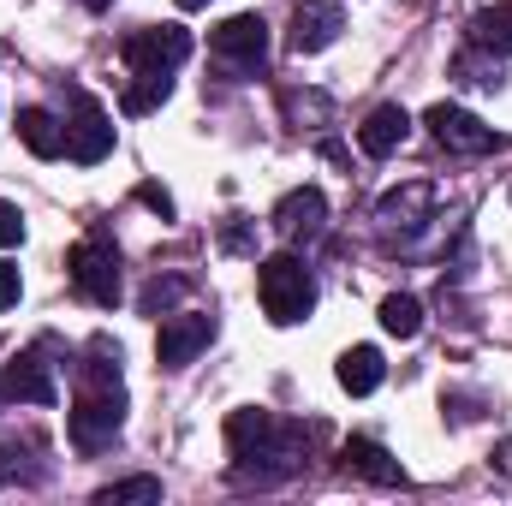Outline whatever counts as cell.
Returning <instances> with one entry per match:
<instances>
[{"instance_id":"ac0fdd59","label":"cell","mask_w":512,"mask_h":506,"mask_svg":"<svg viewBox=\"0 0 512 506\" xmlns=\"http://www.w3.org/2000/svg\"><path fill=\"white\" fill-rule=\"evenodd\" d=\"M471 42L483 48V54H512V6H483L477 18H471Z\"/></svg>"},{"instance_id":"7c38bea8","label":"cell","mask_w":512,"mask_h":506,"mask_svg":"<svg viewBox=\"0 0 512 506\" xmlns=\"http://www.w3.org/2000/svg\"><path fill=\"white\" fill-rule=\"evenodd\" d=\"M340 459H346L352 477H364V483H376V489H405V465L387 453L382 441H370V435H352V441L340 447Z\"/></svg>"},{"instance_id":"8992f818","label":"cell","mask_w":512,"mask_h":506,"mask_svg":"<svg viewBox=\"0 0 512 506\" xmlns=\"http://www.w3.org/2000/svg\"><path fill=\"white\" fill-rule=\"evenodd\" d=\"M209 48H215V60H221L227 72L251 78V72H262V66H268V24H262L256 12H239V18L215 24Z\"/></svg>"},{"instance_id":"52a82bcc","label":"cell","mask_w":512,"mask_h":506,"mask_svg":"<svg viewBox=\"0 0 512 506\" xmlns=\"http://www.w3.org/2000/svg\"><path fill=\"white\" fill-rule=\"evenodd\" d=\"M423 126L435 131V143L453 149V155H489V149L501 143L495 126H483L477 114H465V108H453V102H435V108L423 114Z\"/></svg>"},{"instance_id":"f1b7e54d","label":"cell","mask_w":512,"mask_h":506,"mask_svg":"<svg viewBox=\"0 0 512 506\" xmlns=\"http://www.w3.org/2000/svg\"><path fill=\"white\" fill-rule=\"evenodd\" d=\"M0 399H6V387H0Z\"/></svg>"},{"instance_id":"603a6c76","label":"cell","mask_w":512,"mask_h":506,"mask_svg":"<svg viewBox=\"0 0 512 506\" xmlns=\"http://www.w3.org/2000/svg\"><path fill=\"white\" fill-rule=\"evenodd\" d=\"M18 239H24V215H18V203L0 197V245H18Z\"/></svg>"},{"instance_id":"e0dca14e","label":"cell","mask_w":512,"mask_h":506,"mask_svg":"<svg viewBox=\"0 0 512 506\" xmlns=\"http://www.w3.org/2000/svg\"><path fill=\"white\" fill-rule=\"evenodd\" d=\"M334 376H340L346 393H358V399H364V393H376V387H382L387 364H382V352H376V346H352V352H340V370H334Z\"/></svg>"},{"instance_id":"4fadbf2b","label":"cell","mask_w":512,"mask_h":506,"mask_svg":"<svg viewBox=\"0 0 512 506\" xmlns=\"http://www.w3.org/2000/svg\"><path fill=\"white\" fill-rule=\"evenodd\" d=\"M0 387H6V399H18V405H54V399H60V387H54L48 364H42L36 352H18V358L0 370Z\"/></svg>"},{"instance_id":"9a60e30c","label":"cell","mask_w":512,"mask_h":506,"mask_svg":"<svg viewBox=\"0 0 512 506\" xmlns=\"http://www.w3.org/2000/svg\"><path fill=\"white\" fill-rule=\"evenodd\" d=\"M429 203H435V191L417 179V185H405V191H387L382 197V227H399V233H417L423 221H429Z\"/></svg>"},{"instance_id":"7a4b0ae2","label":"cell","mask_w":512,"mask_h":506,"mask_svg":"<svg viewBox=\"0 0 512 506\" xmlns=\"http://www.w3.org/2000/svg\"><path fill=\"white\" fill-rule=\"evenodd\" d=\"M256 298H262L274 328H292V322H304L316 310V274L298 256H268L256 268Z\"/></svg>"},{"instance_id":"d4e9b609","label":"cell","mask_w":512,"mask_h":506,"mask_svg":"<svg viewBox=\"0 0 512 506\" xmlns=\"http://www.w3.org/2000/svg\"><path fill=\"white\" fill-rule=\"evenodd\" d=\"M137 203H149V209H155L161 221H173V197H167L161 185H137Z\"/></svg>"},{"instance_id":"ba28073f","label":"cell","mask_w":512,"mask_h":506,"mask_svg":"<svg viewBox=\"0 0 512 506\" xmlns=\"http://www.w3.org/2000/svg\"><path fill=\"white\" fill-rule=\"evenodd\" d=\"M209 340H215V316H203V310H179V316L161 322V334H155V358H161V370H185Z\"/></svg>"},{"instance_id":"484cf974","label":"cell","mask_w":512,"mask_h":506,"mask_svg":"<svg viewBox=\"0 0 512 506\" xmlns=\"http://www.w3.org/2000/svg\"><path fill=\"white\" fill-rule=\"evenodd\" d=\"M221 245H227V251H251V233H245V227H239V221H233V227H227V233H221Z\"/></svg>"},{"instance_id":"8fae6325","label":"cell","mask_w":512,"mask_h":506,"mask_svg":"<svg viewBox=\"0 0 512 506\" xmlns=\"http://www.w3.org/2000/svg\"><path fill=\"white\" fill-rule=\"evenodd\" d=\"M328 227V197L316 191V185H304V191H286L280 203H274V233L280 239H316Z\"/></svg>"},{"instance_id":"44dd1931","label":"cell","mask_w":512,"mask_h":506,"mask_svg":"<svg viewBox=\"0 0 512 506\" xmlns=\"http://www.w3.org/2000/svg\"><path fill=\"white\" fill-rule=\"evenodd\" d=\"M149 501H161V483L155 477H126V483H108L96 495V506H149Z\"/></svg>"},{"instance_id":"cb8c5ba5","label":"cell","mask_w":512,"mask_h":506,"mask_svg":"<svg viewBox=\"0 0 512 506\" xmlns=\"http://www.w3.org/2000/svg\"><path fill=\"white\" fill-rule=\"evenodd\" d=\"M18 292H24L18 262H0V310H12V304H18Z\"/></svg>"},{"instance_id":"9c48e42d","label":"cell","mask_w":512,"mask_h":506,"mask_svg":"<svg viewBox=\"0 0 512 506\" xmlns=\"http://www.w3.org/2000/svg\"><path fill=\"white\" fill-rule=\"evenodd\" d=\"M340 30H346V12L334 0H298V12L286 24V48L292 54H322V48L340 42Z\"/></svg>"},{"instance_id":"d6986e66","label":"cell","mask_w":512,"mask_h":506,"mask_svg":"<svg viewBox=\"0 0 512 506\" xmlns=\"http://www.w3.org/2000/svg\"><path fill=\"white\" fill-rule=\"evenodd\" d=\"M167 96H173V78H161V72H131L120 108H126V114H155Z\"/></svg>"},{"instance_id":"6da1fadb","label":"cell","mask_w":512,"mask_h":506,"mask_svg":"<svg viewBox=\"0 0 512 506\" xmlns=\"http://www.w3.org/2000/svg\"><path fill=\"white\" fill-rule=\"evenodd\" d=\"M227 447H233V477L256 489H274L304 465V429L256 405L227 417Z\"/></svg>"},{"instance_id":"7402d4cb","label":"cell","mask_w":512,"mask_h":506,"mask_svg":"<svg viewBox=\"0 0 512 506\" xmlns=\"http://www.w3.org/2000/svg\"><path fill=\"white\" fill-rule=\"evenodd\" d=\"M179 292H185V280H149V286H143V310L155 316V310H161V304H173Z\"/></svg>"},{"instance_id":"4316f807","label":"cell","mask_w":512,"mask_h":506,"mask_svg":"<svg viewBox=\"0 0 512 506\" xmlns=\"http://www.w3.org/2000/svg\"><path fill=\"white\" fill-rule=\"evenodd\" d=\"M179 6H185V12H197V6H209V0H179Z\"/></svg>"},{"instance_id":"ffe728a7","label":"cell","mask_w":512,"mask_h":506,"mask_svg":"<svg viewBox=\"0 0 512 506\" xmlns=\"http://www.w3.org/2000/svg\"><path fill=\"white\" fill-rule=\"evenodd\" d=\"M382 328L393 334V340H417V328H423V304H417L411 292L382 298Z\"/></svg>"},{"instance_id":"3957f363","label":"cell","mask_w":512,"mask_h":506,"mask_svg":"<svg viewBox=\"0 0 512 506\" xmlns=\"http://www.w3.org/2000/svg\"><path fill=\"white\" fill-rule=\"evenodd\" d=\"M66 429H72V447H78V453L114 447V435L126 429V393H120V381H84V393H78Z\"/></svg>"},{"instance_id":"5b68a950","label":"cell","mask_w":512,"mask_h":506,"mask_svg":"<svg viewBox=\"0 0 512 506\" xmlns=\"http://www.w3.org/2000/svg\"><path fill=\"white\" fill-rule=\"evenodd\" d=\"M66 268H72V286L90 298V304H120V251L108 245V239H78L72 256H66Z\"/></svg>"},{"instance_id":"83f0119b","label":"cell","mask_w":512,"mask_h":506,"mask_svg":"<svg viewBox=\"0 0 512 506\" xmlns=\"http://www.w3.org/2000/svg\"><path fill=\"white\" fill-rule=\"evenodd\" d=\"M84 6H90V12H102V6H108V0H84Z\"/></svg>"},{"instance_id":"30bf717a","label":"cell","mask_w":512,"mask_h":506,"mask_svg":"<svg viewBox=\"0 0 512 506\" xmlns=\"http://www.w3.org/2000/svg\"><path fill=\"white\" fill-rule=\"evenodd\" d=\"M66 155L84 161V167H96V161L114 155V120H108L90 96H78V120L66 126Z\"/></svg>"},{"instance_id":"2e32d148","label":"cell","mask_w":512,"mask_h":506,"mask_svg":"<svg viewBox=\"0 0 512 506\" xmlns=\"http://www.w3.org/2000/svg\"><path fill=\"white\" fill-rule=\"evenodd\" d=\"M18 137H24V149L42 155V161L66 155V126H60L48 108H18Z\"/></svg>"},{"instance_id":"5bb4252c","label":"cell","mask_w":512,"mask_h":506,"mask_svg":"<svg viewBox=\"0 0 512 506\" xmlns=\"http://www.w3.org/2000/svg\"><path fill=\"white\" fill-rule=\"evenodd\" d=\"M405 137H411V114H405L399 102H382V108H376V114L358 126V143H364V155H376V161H382V155H393Z\"/></svg>"},{"instance_id":"277c9868","label":"cell","mask_w":512,"mask_h":506,"mask_svg":"<svg viewBox=\"0 0 512 506\" xmlns=\"http://www.w3.org/2000/svg\"><path fill=\"white\" fill-rule=\"evenodd\" d=\"M191 60V30L185 24H143L126 36V66L131 72H161L173 78Z\"/></svg>"}]
</instances>
